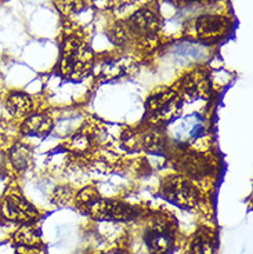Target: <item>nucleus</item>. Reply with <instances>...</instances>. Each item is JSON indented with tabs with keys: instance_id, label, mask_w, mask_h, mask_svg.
Listing matches in <instances>:
<instances>
[{
	"instance_id": "4468645a",
	"label": "nucleus",
	"mask_w": 253,
	"mask_h": 254,
	"mask_svg": "<svg viewBox=\"0 0 253 254\" xmlns=\"http://www.w3.org/2000/svg\"><path fill=\"white\" fill-rule=\"evenodd\" d=\"M7 111L13 116L17 118H22L31 112L32 109V101L31 98L24 93H13L8 95L6 101Z\"/></svg>"
},
{
	"instance_id": "9d476101",
	"label": "nucleus",
	"mask_w": 253,
	"mask_h": 254,
	"mask_svg": "<svg viewBox=\"0 0 253 254\" xmlns=\"http://www.w3.org/2000/svg\"><path fill=\"white\" fill-rule=\"evenodd\" d=\"M230 31V22L217 15H202L195 21V32L198 38L206 43H215L223 39Z\"/></svg>"
},
{
	"instance_id": "20e7f679",
	"label": "nucleus",
	"mask_w": 253,
	"mask_h": 254,
	"mask_svg": "<svg viewBox=\"0 0 253 254\" xmlns=\"http://www.w3.org/2000/svg\"><path fill=\"white\" fill-rule=\"evenodd\" d=\"M171 140L178 144H191L206 134V122L201 115H188L171 125L169 130Z\"/></svg>"
},
{
	"instance_id": "0eeeda50",
	"label": "nucleus",
	"mask_w": 253,
	"mask_h": 254,
	"mask_svg": "<svg viewBox=\"0 0 253 254\" xmlns=\"http://www.w3.org/2000/svg\"><path fill=\"white\" fill-rule=\"evenodd\" d=\"M174 167L192 178H202L213 173V165L205 155L194 151L178 153L174 158Z\"/></svg>"
},
{
	"instance_id": "423d86ee",
	"label": "nucleus",
	"mask_w": 253,
	"mask_h": 254,
	"mask_svg": "<svg viewBox=\"0 0 253 254\" xmlns=\"http://www.w3.org/2000/svg\"><path fill=\"white\" fill-rule=\"evenodd\" d=\"M144 239L151 254H171L174 249V232L166 222H155L148 227Z\"/></svg>"
},
{
	"instance_id": "f3484780",
	"label": "nucleus",
	"mask_w": 253,
	"mask_h": 254,
	"mask_svg": "<svg viewBox=\"0 0 253 254\" xmlns=\"http://www.w3.org/2000/svg\"><path fill=\"white\" fill-rule=\"evenodd\" d=\"M125 68H123V65L120 61H111V63H107L104 65V68H102L101 73L102 76H105L107 79H115V77H119L122 75H125L126 72H125Z\"/></svg>"
},
{
	"instance_id": "f03ea898",
	"label": "nucleus",
	"mask_w": 253,
	"mask_h": 254,
	"mask_svg": "<svg viewBox=\"0 0 253 254\" xmlns=\"http://www.w3.org/2000/svg\"><path fill=\"white\" fill-rule=\"evenodd\" d=\"M183 107V97L171 90L152 94L147 100V116L154 123L171 122Z\"/></svg>"
},
{
	"instance_id": "dca6fc26",
	"label": "nucleus",
	"mask_w": 253,
	"mask_h": 254,
	"mask_svg": "<svg viewBox=\"0 0 253 254\" xmlns=\"http://www.w3.org/2000/svg\"><path fill=\"white\" fill-rule=\"evenodd\" d=\"M15 241L24 245V246H32L38 242V234L32 229V227H22L15 235Z\"/></svg>"
},
{
	"instance_id": "7ed1b4c3",
	"label": "nucleus",
	"mask_w": 253,
	"mask_h": 254,
	"mask_svg": "<svg viewBox=\"0 0 253 254\" xmlns=\"http://www.w3.org/2000/svg\"><path fill=\"white\" fill-rule=\"evenodd\" d=\"M159 195L183 209L194 207L199 200V192L191 184L190 180L181 176H173L164 180L159 188Z\"/></svg>"
},
{
	"instance_id": "aec40b11",
	"label": "nucleus",
	"mask_w": 253,
	"mask_h": 254,
	"mask_svg": "<svg viewBox=\"0 0 253 254\" xmlns=\"http://www.w3.org/2000/svg\"><path fill=\"white\" fill-rule=\"evenodd\" d=\"M1 166H3V156H1V153H0V169H1Z\"/></svg>"
},
{
	"instance_id": "ddd939ff",
	"label": "nucleus",
	"mask_w": 253,
	"mask_h": 254,
	"mask_svg": "<svg viewBox=\"0 0 253 254\" xmlns=\"http://www.w3.org/2000/svg\"><path fill=\"white\" fill-rule=\"evenodd\" d=\"M216 236L208 228L199 229L191 242L190 254H215Z\"/></svg>"
},
{
	"instance_id": "6e6552de",
	"label": "nucleus",
	"mask_w": 253,
	"mask_h": 254,
	"mask_svg": "<svg viewBox=\"0 0 253 254\" xmlns=\"http://www.w3.org/2000/svg\"><path fill=\"white\" fill-rule=\"evenodd\" d=\"M1 214L7 220L18 222H32L38 218V211L18 193L7 195L0 203Z\"/></svg>"
},
{
	"instance_id": "6ab92c4d",
	"label": "nucleus",
	"mask_w": 253,
	"mask_h": 254,
	"mask_svg": "<svg viewBox=\"0 0 253 254\" xmlns=\"http://www.w3.org/2000/svg\"><path fill=\"white\" fill-rule=\"evenodd\" d=\"M174 4L178 7H190L194 4H202V3H208L210 0H170Z\"/></svg>"
},
{
	"instance_id": "9b49d317",
	"label": "nucleus",
	"mask_w": 253,
	"mask_h": 254,
	"mask_svg": "<svg viewBox=\"0 0 253 254\" xmlns=\"http://www.w3.org/2000/svg\"><path fill=\"white\" fill-rule=\"evenodd\" d=\"M180 89L184 98L191 101L206 98L210 94V80L203 70H192L187 76H184Z\"/></svg>"
},
{
	"instance_id": "412c9836",
	"label": "nucleus",
	"mask_w": 253,
	"mask_h": 254,
	"mask_svg": "<svg viewBox=\"0 0 253 254\" xmlns=\"http://www.w3.org/2000/svg\"><path fill=\"white\" fill-rule=\"evenodd\" d=\"M105 254H122V253H120V252H108V253Z\"/></svg>"
},
{
	"instance_id": "f8f14e48",
	"label": "nucleus",
	"mask_w": 253,
	"mask_h": 254,
	"mask_svg": "<svg viewBox=\"0 0 253 254\" xmlns=\"http://www.w3.org/2000/svg\"><path fill=\"white\" fill-rule=\"evenodd\" d=\"M51 128H53V121L47 115H31L21 126L22 133L31 137H45L50 133Z\"/></svg>"
},
{
	"instance_id": "a211bd4d",
	"label": "nucleus",
	"mask_w": 253,
	"mask_h": 254,
	"mask_svg": "<svg viewBox=\"0 0 253 254\" xmlns=\"http://www.w3.org/2000/svg\"><path fill=\"white\" fill-rule=\"evenodd\" d=\"M89 138L83 134H76L70 140V149L75 152H83L89 148Z\"/></svg>"
},
{
	"instance_id": "1a4fd4ad",
	"label": "nucleus",
	"mask_w": 253,
	"mask_h": 254,
	"mask_svg": "<svg viewBox=\"0 0 253 254\" xmlns=\"http://www.w3.org/2000/svg\"><path fill=\"white\" fill-rule=\"evenodd\" d=\"M158 29V17H157V14L148 8H141L125 22V31L136 38L150 39L157 35Z\"/></svg>"
},
{
	"instance_id": "2eb2a0df",
	"label": "nucleus",
	"mask_w": 253,
	"mask_h": 254,
	"mask_svg": "<svg viewBox=\"0 0 253 254\" xmlns=\"http://www.w3.org/2000/svg\"><path fill=\"white\" fill-rule=\"evenodd\" d=\"M10 160L15 169L18 170H25L29 167L32 162V152L29 148L22 144H17L11 148L10 151Z\"/></svg>"
},
{
	"instance_id": "f257e3e1",
	"label": "nucleus",
	"mask_w": 253,
	"mask_h": 254,
	"mask_svg": "<svg viewBox=\"0 0 253 254\" xmlns=\"http://www.w3.org/2000/svg\"><path fill=\"white\" fill-rule=\"evenodd\" d=\"M93 61V54L87 46L78 39L65 42L61 56V68L65 75L71 77L83 76Z\"/></svg>"
},
{
	"instance_id": "39448f33",
	"label": "nucleus",
	"mask_w": 253,
	"mask_h": 254,
	"mask_svg": "<svg viewBox=\"0 0 253 254\" xmlns=\"http://www.w3.org/2000/svg\"><path fill=\"white\" fill-rule=\"evenodd\" d=\"M97 220H115V221H129L139 216V210L126 203L115 200L98 199L86 209Z\"/></svg>"
}]
</instances>
